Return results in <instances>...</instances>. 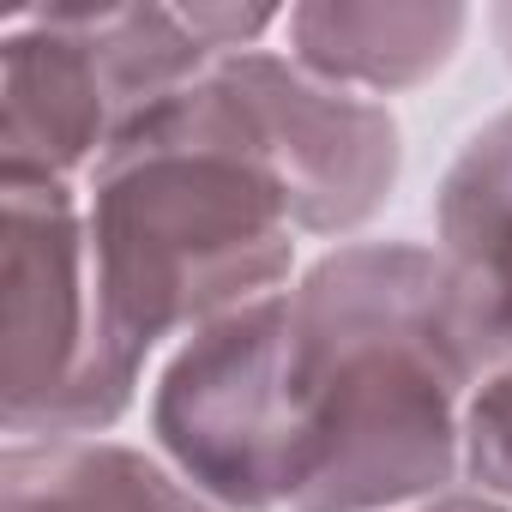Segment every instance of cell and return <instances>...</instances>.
I'll return each mask as SVG.
<instances>
[{
	"mask_svg": "<svg viewBox=\"0 0 512 512\" xmlns=\"http://www.w3.org/2000/svg\"><path fill=\"white\" fill-rule=\"evenodd\" d=\"M290 512H404L464 488V422L488 380L434 241L356 235L278 290Z\"/></svg>",
	"mask_w": 512,
	"mask_h": 512,
	"instance_id": "1",
	"label": "cell"
},
{
	"mask_svg": "<svg viewBox=\"0 0 512 512\" xmlns=\"http://www.w3.org/2000/svg\"><path fill=\"white\" fill-rule=\"evenodd\" d=\"M91 266L121 344L163 362L199 326L296 284L308 241L217 67L139 115L79 187Z\"/></svg>",
	"mask_w": 512,
	"mask_h": 512,
	"instance_id": "2",
	"label": "cell"
},
{
	"mask_svg": "<svg viewBox=\"0 0 512 512\" xmlns=\"http://www.w3.org/2000/svg\"><path fill=\"white\" fill-rule=\"evenodd\" d=\"M211 67L187 0H31L0 13V187H85L109 145Z\"/></svg>",
	"mask_w": 512,
	"mask_h": 512,
	"instance_id": "3",
	"label": "cell"
},
{
	"mask_svg": "<svg viewBox=\"0 0 512 512\" xmlns=\"http://www.w3.org/2000/svg\"><path fill=\"white\" fill-rule=\"evenodd\" d=\"M151 392L97 290L79 187H0V428L7 440L121 434Z\"/></svg>",
	"mask_w": 512,
	"mask_h": 512,
	"instance_id": "4",
	"label": "cell"
},
{
	"mask_svg": "<svg viewBox=\"0 0 512 512\" xmlns=\"http://www.w3.org/2000/svg\"><path fill=\"white\" fill-rule=\"evenodd\" d=\"M145 440L217 512H290L296 464L278 374V296L199 326L151 368Z\"/></svg>",
	"mask_w": 512,
	"mask_h": 512,
	"instance_id": "5",
	"label": "cell"
},
{
	"mask_svg": "<svg viewBox=\"0 0 512 512\" xmlns=\"http://www.w3.org/2000/svg\"><path fill=\"white\" fill-rule=\"evenodd\" d=\"M217 85L284 181L296 229L314 253L374 235L404 187V127L392 103L314 79L278 43L229 55Z\"/></svg>",
	"mask_w": 512,
	"mask_h": 512,
	"instance_id": "6",
	"label": "cell"
},
{
	"mask_svg": "<svg viewBox=\"0 0 512 512\" xmlns=\"http://www.w3.org/2000/svg\"><path fill=\"white\" fill-rule=\"evenodd\" d=\"M470 31L476 13L464 0H302L278 49L338 91L398 103L452 73Z\"/></svg>",
	"mask_w": 512,
	"mask_h": 512,
	"instance_id": "7",
	"label": "cell"
},
{
	"mask_svg": "<svg viewBox=\"0 0 512 512\" xmlns=\"http://www.w3.org/2000/svg\"><path fill=\"white\" fill-rule=\"evenodd\" d=\"M428 223L488 374L512 368V103L458 139L434 181Z\"/></svg>",
	"mask_w": 512,
	"mask_h": 512,
	"instance_id": "8",
	"label": "cell"
},
{
	"mask_svg": "<svg viewBox=\"0 0 512 512\" xmlns=\"http://www.w3.org/2000/svg\"><path fill=\"white\" fill-rule=\"evenodd\" d=\"M0 512H217L151 440H0Z\"/></svg>",
	"mask_w": 512,
	"mask_h": 512,
	"instance_id": "9",
	"label": "cell"
},
{
	"mask_svg": "<svg viewBox=\"0 0 512 512\" xmlns=\"http://www.w3.org/2000/svg\"><path fill=\"white\" fill-rule=\"evenodd\" d=\"M404 512H512V506L494 500V494H482V488H452V494L416 500V506H404Z\"/></svg>",
	"mask_w": 512,
	"mask_h": 512,
	"instance_id": "10",
	"label": "cell"
},
{
	"mask_svg": "<svg viewBox=\"0 0 512 512\" xmlns=\"http://www.w3.org/2000/svg\"><path fill=\"white\" fill-rule=\"evenodd\" d=\"M482 25H488V43L500 49L506 73H512V0H500V7H488V13H482Z\"/></svg>",
	"mask_w": 512,
	"mask_h": 512,
	"instance_id": "11",
	"label": "cell"
}]
</instances>
